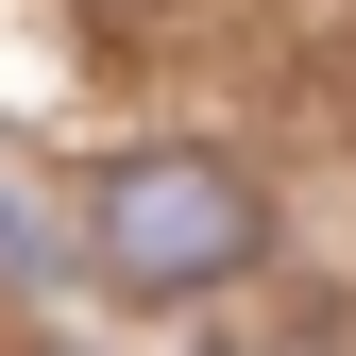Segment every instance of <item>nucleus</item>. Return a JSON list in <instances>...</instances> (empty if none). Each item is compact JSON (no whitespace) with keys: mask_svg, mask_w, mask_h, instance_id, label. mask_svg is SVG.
<instances>
[{"mask_svg":"<svg viewBox=\"0 0 356 356\" xmlns=\"http://www.w3.org/2000/svg\"><path fill=\"white\" fill-rule=\"evenodd\" d=\"M85 254H102L136 305H187V289H220V272L272 254V204H254L220 153H119L102 204H85Z\"/></svg>","mask_w":356,"mask_h":356,"instance_id":"nucleus-1","label":"nucleus"},{"mask_svg":"<svg viewBox=\"0 0 356 356\" xmlns=\"http://www.w3.org/2000/svg\"><path fill=\"white\" fill-rule=\"evenodd\" d=\"M323 356H356V339H323Z\"/></svg>","mask_w":356,"mask_h":356,"instance_id":"nucleus-2","label":"nucleus"}]
</instances>
